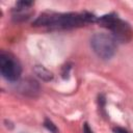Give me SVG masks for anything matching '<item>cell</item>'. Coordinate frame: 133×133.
Masks as SVG:
<instances>
[{"mask_svg":"<svg viewBox=\"0 0 133 133\" xmlns=\"http://www.w3.org/2000/svg\"><path fill=\"white\" fill-rule=\"evenodd\" d=\"M97 22V18L88 12L83 14H56L45 12L41 15L34 22V26H47L54 29H69L83 26L85 23Z\"/></svg>","mask_w":133,"mask_h":133,"instance_id":"1","label":"cell"},{"mask_svg":"<svg viewBox=\"0 0 133 133\" xmlns=\"http://www.w3.org/2000/svg\"><path fill=\"white\" fill-rule=\"evenodd\" d=\"M97 22L102 27L109 29L116 42H128L132 36V30L129 24L114 14L102 16L97 19Z\"/></svg>","mask_w":133,"mask_h":133,"instance_id":"2","label":"cell"},{"mask_svg":"<svg viewBox=\"0 0 133 133\" xmlns=\"http://www.w3.org/2000/svg\"><path fill=\"white\" fill-rule=\"evenodd\" d=\"M90 47L95 54L101 59H110L116 51L115 38L107 33H96L90 38Z\"/></svg>","mask_w":133,"mask_h":133,"instance_id":"3","label":"cell"},{"mask_svg":"<svg viewBox=\"0 0 133 133\" xmlns=\"http://www.w3.org/2000/svg\"><path fill=\"white\" fill-rule=\"evenodd\" d=\"M0 72L7 81H17L22 73V66L18 59L10 53L1 52L0 54Z\"/></svg>","mask_w":133,"mask_h":133,"instance_id":"4","label":"cell"},{"mask_svg":"<svg viewBox=\"0 0 133 133\" xmlns=\"http://www.w3.org/2000/svg\"><path fill=\"white\" fill-rule=\"evenodd\" d=\"M34 73L37 75L38 78H41L44 81H50L53 79V74L52 72H50L49 70H47L45 66L43 65H35L33 69Z\"/></svg>","mask_w":133,"mask_h":133,"instance_id":"5","label":"cell"},{"mask_svg":"<svg viewBox=\"0 0 133 133\" xmlns=\"http://www.w3.org/2000/svg\"><path fill=\"white\" fill-rule=\"evenodd\" d=\"M21 86H22V91H24V92H33L34 91V86H38L37 84H36V82L35 81H29V83L27 82V81H25V82H23L22 84H21Z\"/></svg>","mask_w":133,"mask_h":133,"instance_id":"6","label":"cell"},{"mask_svg":"<svg viewBox=\"0 0 133 133\" xmlns=\"http://www.w3.org/2000/svg\"><path fill=\"white\" fill-rule=\"evenodd\" d=\"M44 126H45V128H47L51 133H58V129H57V127H56L50 119L46 118L45 122H44Z\"/></svg>","mask_w":133,"mask_h":133,"instance_id":"7","label":"cell"},{"mask_svg":"<svg viewBox=\"0 0 133 133\" xmlns=\"http://www.w3.org/2000/svg\"><path fill=\"white\" fill-rule=\"evenodd\" d=\"M83 133H92V131H91V129L89 128V126H88L87 123H85V124L83 125Z\"/></svg>","mask_w":133,"mask_h":133,"instance_id":"8","label":"cell"},{"mask_svg":"<svg viewBox=\"0 0 133 133\" xmlns=\"http://www.w3.org/2000/svg\"><path fill=\"white\" fill-rule=\"evenodd\" d=\"M113 131H114V133H129L127 130H125V129H123V128H119V127L114 128Z\"/></svg>","mask_w":133,"mask_h":133,"instance_id":"9","label":"cell"}]
</instances>
